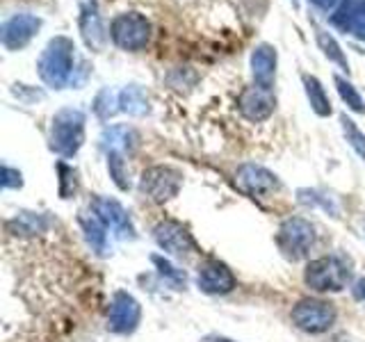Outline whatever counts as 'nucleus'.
I'll use <instances>...</instances> for the list:
<instances>
[{"label":"nucleus","instance_id":"5701e85b","mask_svg":"<svg viewBox=\"0 0 365 342\" xmlns=\"http://www.w3.org/2000/svg\"><path fill=\"white\" fill-rule=\"evenodd\" d=\"M334 83H336V89H338L340 98L347 103V108L351 112H356V114H363L365 112V103H363L361 94L356 91V87H354L349 80H345L342 76H334Z\"/></svg>","mask_w":365,"mask_h":342},{"label":"nucleus","instance_id":"ddd939ff","mask_svg":"<svg viewBox=\"0 0 365 342\" xmlns=\"http://www.w3.org/2000/svg\"><path fill=\"white\" fill-rule=\"evenodd\" d=\"M197 285L205 294H228L235 290V274L220 260H208L199 267Z\"/></svg>","mask_w":365,"mask_h":342},{"label":"nucleus","instance_id":"6e6552de","mask_svg":"<svg viewBox=\"0 0 365 342\" xmlns=\"http://www.w3.org/2000/svg\"><path fill=\"white\" fill-rule=\"evenodd\" d=\"M153 239L165 254L176 256V258H190L194 251H197V242H194L192 233L180 222H174V219L160 222L153 228Z\"/></svg>","mask_w":365,"mask_h":342},{"label":"nucleus","instance_id":"a878e982","mask_svg":"<svg viewBox=\"0 0 365 342\" xmlns=\"http://www.w3.org/2000/svg\"><path fill=\"white\" fill-rule=\"evenodd\" d=\"M151 260H153V265H155L158 274H160V276H163L169 285H174L176 290L185 288V271L178 269V267H174V265H171L169 260H165L163 256H153Z\"/></svg>","mask_w":365,"mask_h":342},{"label":"nucleus","instance_id":"cd10ccee","mask_svg":"<svg viewBox=\"0 0 365 342\" xmlns=\"http://www.w3.org/2000/svg\"><path fill=\"white\" fill-rule=\"evenodd\" d=\"M297 197H299V203H304V205H311V208H313V205H322L327 212L338 217V205L334 203V199L324 197V194H319L315 190H299V192H297Z\"/></svg>","mask_w":365,"mask_h":342},{"label":"nucleus","instance_id":"0eeeda50","mask_svg":"<svg viewBox=\"0 0 365 342\" xmlns=\"http://www.w3.org/2000/svg\"><path fill=\"white\" fill-rule=\"evenodd\" d=\"M180 187H182V174L178 169L165 165L148 167L140 180V192L155 203L171 201L180 192Z\"/></svg>","mask_w":365,"mask_h":342},{"label":"nucleus","instance_id":"f03ea898","mask_svg":"<svg viewBox=\"0 0 365 342\" xmlns=\"http://www.w3.org/2000/svg\"><path fill=\"white\" fill-rule=\"evenodd\" d=\"M85 142V114L73 108H64L53 117L51 148L62 157H71Z\"/></svg>","mask_w":365,"mask_h":342},{"label":"nucleus","instance_id":"c85d7f7f","mask_svg":"<svg viewBox=\"0 0 365 342\" xmlns=\"http://www.w3.org/2000/svg\"><path fill=\"white\" fill-rule=\"evenodd\" d=\"M57 171H60V197L62 199H71L76 194V190H78L76 169L60 162V165H57Z\"/></svg>","mask_w":365,"mask_h":342},{"label":"nucleus","instance_id":"dca6fc26","mask_svg":"<svg viewBox=\"0 0 365 342\" xmlns=\"http://www.w3.org/2000/svg\"><path fill=\"white\" fill-rule=\"evenodd\" d=\"M137 142H140V137H137V133L128 128V125H110V128H106L101 135V146L106 153H112V151L130 153L137 146Z\"/></svg>","mask_w":365,"mask_h":342},{"label":"nucleus","instance_id":"393cba45","mask_svg":"<svg viewBox=\"0 0 365 342\" xmlns=\"http://www.w3.org/2000/svg\"><path fill=\"white\" fill-rule=\"evenodd\" d=\"M108 171H110V178L114 180V185H117L121 192H125V190L130 187V182H128V169H125L123 153H117V151L108 153Z\"/></svg>","mask_w":365,"mask_h":342},{"label":"nucleus","instance_id":"1a4fd4ad","mask_svg":"<svg viewBox=\"0 0 365 342\" xmlns=\"http://www.w3.org/2000/svg\"><path fill=\"white\" fill-rule=\"evenodd\" d=\"M91 212L106 224V228L117 239H135V226H133L130 214L125 212V208L117 199L96 197L91 201Z\"/></svg>","mask_w":365,"mask_h":342},{"label":"nucleus","instance_id":"423d86ee","mask_svg":"<svg viewBox=\"0 0 365 342\" xmlns=\"http://www.w3.org/2000/svg\"><path fill=\"white\" fill-rule=\"evenodd\" d=\"M292 324L306 331V333H324L336 324V308L334 304L322 299H302L292 308Z\"/></svg>","mask_w":365,"mask_h":342},{"label":"nucleus","instance_id":"4be33fe9","mask_svg":"<svg viewBox=\"0 0 365 342\" xmlns=\"http://www.w3.org/2000/svg\"><path fill=\"white\" fill-rule=\"evenodd\" d=\"M340 125H342V135H345L347 144L356 151V155L365 162V133L356 125V121H351L347 114L340 117Z\"/></svg>","mask_w":365,"mask_h":342},{"label":"nucleus","instance_id":"473e14b6","mask_svg":"<svg viewBox=\"0 0 365 342\" xmlns=\"http://www.w3.org/2000/svg\"><path fill=\"white\" fill-rule=\"evenodd\" d=\"M363 228H365V224H363Z\"/></svg>","mask_w":365,"mask_h":342},{"label":"nucleus","instance_id":"aec40b11","mask_svg":"<svg viewBox=\"0 0 365 342\" xmlns=\"http://www.w3.org/2000/svg\"><path fill=\"white\" fill-rule=\"evenodd\" d=\"M46 228H48V219L39 212H21L14 217V219L7 222V231L16 237L19 235L21 237L39 235V233H46Z\"/></svg>","mask_w":365,"mask_h":342},{"label":"nucleus","instance_id":"7c9ffc66","mask_svg":"<svg viewBox=\"0 0 365 342\" xmlns=\"http://www.w3.org/2000/svg\"><path fill=\"white\" fill-rule=\"evenodd\" d=\"M354 292H356V296L361 301H365V279H359L356 285H354Z\"/></svg>","mask_w":365,"mask_h":342},{"label":"nucleus","instance_id":"20e7f679","mask_svg":"<svg viewBox=\"0 0 365 342\" xmlns=\"http://www.w3.org/2000/svg\"><path fill=\"white\" fill-rule=\"evenodd\" d=\"M277 244L285 258L299 260L315 244V228L311 222L304 219V217H288V219L279 226Z\"/></svg>","mask_w":365,"mask_h":342},{"label":"nucleus","instance_id":"c756f323","mask_svg":"<svg viewBox=\"0 0 365 342\" xmlns=\"http://www.w3.org/2000/svg\"><path fill=\"white\" fill-rule=\"evenodd\" d=\"M23 185V176H21V171L16 169H11V167H3V187L5 190H19Z\"/></svg>","mask_w":365,"mask_h":342},{"label":"nucleus","instance_id":"9b49d317","mask_svg":"<svg viewBox=\"0 0 365 342\" xmlns=\"http://www.w3.org/2000/svg\"><path fill=\"white\" fill-rule=\"evenodd\" d=\"M140 317H142V306L133 294L119 290L112 296V304L108 311V328L112 333H119V336L133 333L137 324H140Z\"/></svg>","mask_w":365,"mask_h":342},{"label":"nucleus","instance_id":"6ab92c4d","mask_svg":"<svg viewBox=\"0 0 365 342\" xmlns=\"http://www.w3.org/2000/svg\"><path fill=\"white\" fill-rule=\"evenodd\" d=\"M119 110L130 114V117H146L151 112V100L142 87L130 85L119 91Z\"/></svg>","mask_w":365,"mask_h":342},{"label":"nucleus","instance_id":"2eb2a0df","mask_svg":"<svg viewBox=\"0 0 365 342\" xmlns=\"http://www.w3.org/2000/svg\"><path fill=\"white\" fill-rule=\"evenodd\" d=\"M251 73H254L256 85L272 87L274 76H277V51L269 43H260L251 53Z\"/></svg>","mask_w":365,"mask_h":342},{"label":"nucleus","instance_id":"9d476101","mask_svg":"<svg viewBox=\"0 0 365 342\" xmlns=\"http://www.w3.org/2000/svg\"><path fill=\"white\" fill-rule=\"evenodd\" d=\"M235 182H237L240 190H242L245 194H249V197H254V199H265L281 187L279 176L272 174L269 169L256 165V162L240 165L237 174H235Z\"/></svg>","mask_w":365,"mask_h":342},{"label":"nucleus","instance_id":"bb28decb","mask_svg":"<svg viewBox=\"0 0 365 342\" xmlns=\"http://www.w3.org/2000/svg\"><path fill=\"white\" fill-rule=\"evenodd\" d=\"M119 96L114 94L112 89H103L101 94L96 96V100H94V112L98 114V117L106 121V119H110L114 112H117L119 108Z\"/></svg>","mask_w":365,"mask_h":342},{"label":"nucleus","instance_id":"f3484780","mask_svg":"<svg viewBox=\"0 0 365 342\" xmlns=\"http://www.w3.org/2000/svg\"><path fill=\"white\" fill-rule=\"evenodd\" d=\"M80 32H83V39L89 48L98 51L101 46L106 43V32H103V23H101L94 0L83 9V16H80Z\"/></svg>","mask_w":365,"mask_h":342},{"label":"nucleus","instance_id":"f8f14e48","mask_svg":"<svg viewBox=\"0 0 365 342\" xmlns=\"http://www.w3.org/2000/svg\"><path fill=\"white\" fill-rule=\"evenodd\" d=\"M274 108H277V98H274L272 87H265V85H251L237 98L240 114L254 123L269 119Z\"/></svg>","mask_w":365,"mask_h":342},{"label":"nucleus","instance_id":"2f4dec72","mask_svg":"<svg viewBox=\"0 0 365 342\" xmlns=\"http://www.w3.org/2000/svg\"><path fill=\"white\" fill-rule=\"evenodd\" d=\"M313 3L317 7H322V9H331V7H336L338 3H342V0H313Z\"/></svg>","mask_w":365,"mask_h":342},{"label":"nucleus","instance_id":"4468645a","mask_svg":"<svg viewBox=\"0 0 365 342\" xmlns=\"http://www.w3.org/2000/svg\"><path fill=\"white\" fill-rule=\"evenodd\" d=\"M41 28V19L34 14H14L3 26V46L7 51H21L32 41Z\"/></svg>","mask_w":365,"mask_h":342},{"label":"nucleus","instance_id":"412c9836","mask_svg":"<svg viewBox=\"0 0 365 342\" xmlns=\"http://www.w3.org/2000/svg\"><path fill=\"white\" fill-rule=\"evenodd\" d=\"M302 83H304L306 96H308V103H311L313 112L317 114V117H329L334 110H331V100L327 96L322 83H319L315 76H308V73L302 76Z\"/></svg>","mask_w":365,"mask_h":342},{"label":"nucleus","instance_id":"a211bd4d","mask_svg":"<svg viewBox=\"0 0 365 342\" xmlns=\"http://www.w3.org/2000/svg\"><path fill=\"white\" fill-rule=\"evenodd\" d=\"M80 228H83L87 244L96 251V254H106L108 251V228L103 224L94 212H85L80 214Z\"/></svg>","mask_w":365,"mask_h":342},{"label":"nucleus","instance_id":"39448f33","mask_svg":"<svg viewBox=\"0 0 365 342\" xmlns=\"http://www.w3.org/2000/svg\"><path fill=\"white\" fill-rule=\"evenodd\" d=\"M110 37L123 51H142L151 39V23L137 11H125L112 21Z\"/></svg>","mask_w":365,"mask_h":342},{"label":"nucleus","instance_id":"b1692460","mask_svg":"<svg viewBox=\"0 0 365 342\" xmlns=\"http://www.w3.org/2000/svg\"><path fill=\"white\" fill-rule=\"evenodd\" d=\"M317 43H319V48L324 51V55L329 57L331 62H336L340 68H345V71H349V62H347V57H345V53L340 51V46H338V41L331 37L329 32H324V30H317Z\"/></svg>","mask_w":365,"mask_h":342},{"label":"nucleus","instance_id":"f257e3e1","mask_svg":"<svg viewBox=\"0 0 365 342\" xmlns=\"http://www.w3.org/2000/svg\"><path fill=\"white\" fill-rule=\"evenodd\" d=\"M73 41L68 37H55L48 41L39 57V78L48 87L60 89L73 76Z\"/></svg>","mask_w":365,"mask_h":342},{"label":"nucleus","instance_id":"7ed1b4c3","mask_svg":"<svg viewBox=\"0 0 365 342\" xmlns=\"http://www.w3.org/2000/svg\"><path fill=\"white\" fill-rule=\"evenodd\" d=\"M351 269L338 256H322L306 265L304 283L315 292H340L347 288Z\"/></svg>","mask_w":365,"mask_h":342}]
</instances>
